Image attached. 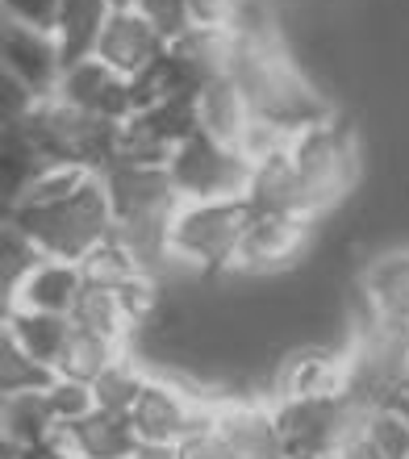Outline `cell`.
I'll use <instances>...</instances> for the list:
<instances>
[{
  "label": "cell",
  "mask_w": 409,
  "mask_h": 459,
  "mask_svg": "<svg viewBox=\"0 0 409 459\" xmlns=\"http://www.w3.org/2000/svg\"><path fill=\"white\" fill-rule=\"evenodd\" d=\"M9 221L34 242L42 259H63V264H80L88 251L113 238V213L100 171L72 163L42 171Z\"/></svg>",
  "instance_id": "cell-1"
},
{
  "label": "cell",
  "mask_w": 409,
  "mask_h": 459,
  "mask_svg": "<svg viewBox=\"0 0 409 459\" xmlns=\"http://www.w3.org/2000/svg\"><path fill=\"white\" fill-rule=\"evenodd\" d=\"M292 176H297V209L305 221H322L351 201L363 180V143L343 113L301 130L289 143Z\"/></svg>",
  "instance_id": "cell-2"
},
{
  "label": "cell",
  "mask_w": 409,
  "mask_h": 459,
  "mask_svg": "<svg viewBox=\"0 0 409 459\" xmlns=\"http://www.w3.org/2000/svg\"><path fill=\"white\" fill-rule=\"evenodd\" d=\"M251 218L247 196L226 201H180L168 226V259L196 276H230L242 226Z\"/></svg>",
  "instance_id": "cell-3"
},
{
  "label": "cell",
  "mask_w": 409,
  "mask_h": 459,
  "mask_svg": "<svg viewBox=\"0 0 409 459\" xmlns=\"http://www.w3.org/2000/svg\"><path fill=\"white\" fill-rule=\"evenodd\" d=\"M272 422H276L280 447L289 459H313L343 451L355 426L368 410H360L347 393H326V397H297V401H267Z\"/></svg>",
  "instance_id": "cell-4"
},
{
  "label": "cell",
  "mask_w": 409,
  "mask_h": 459,
  "mask_svg": "<svg viewBox=\"0 0 409 459\" xmlns=\"http://www.w3.org/2000/svg\"><path fill=\"white\" fill-rule=\"evenodd\" d=\"M163 168H168V180L180 201H226V196L247 193L251 159L234 146H222L209 134L193 130L168 155Z\"/></svg>",
  "instance_id": "cell-5"
},
{
  "label": "cell",
  "mask_w": 409,
  "mask_h": 459,
  "mask_svg": "<svg viewBox=\"0 0 409 459\" xmlns=\"http://www.w3.org/2000/svg\"><path fill=\"white\" fill-rule=\"evenodd\" d=\"M217 410V397H204L193 385H184L176 376L151 372L143 393L130 410V426L138 443H159V447H176L184 435H193L201 422H209Z\"/></svg>",
  "instance_id": "cell-6"
},
{
  "label": "cell",
  "mask_w": 409,
  "mask_h": 459,
  "mask_svg": "<svg viewBox=\"0 0 409 459\" xmlns=\"http://www.w3.org/2000/svg\"><path fill=\"white\" fill-rule=\"evenodd\" d=\"M318 221H305L297 213H259L251 209V218L242 226L239 251L230 264V276H284L292 267H301V259L309 255Z\"/></svg>",
  "instance_id": "cell-7"
},
{
  "label": "cell",
  "mask_w": 409,
  "mask_h": 459,
  "mask_svg": "<svg viewBox=\"0 0 409 459\" xmlns=\"http://www.w3.org/2000/svg\"><path fill=\"white\" fill-rule=\"evenodd\" d=\"M355 301H360L355 330H380L388 339L409 342V247L380 251L363 264Z\"/></svg>",
  "instance_id": "cell-8"
},
{
  "label": "cell",
  "mask_w": 409,
  "mask_h": 459,
  "mask_svg": "<svg viewBox=\"0 0 409 459\" xmlns=\"http://www.w3.org/2000/svg\"><path fill=\"white\" fill-rule=\"evenodd\" d=\"M196 130V100L184 97H159L146 100L130 117L121 121V159H138V163H168V155Z\"/></svg>",
  "instance_id": "cell-9"
},
{
  "label": "cell",
  "mask_w": 409,
  "mask_h": 459,
  "mask_svg": "<svg viewBox=\"0 0 409 459\" xmlns=\"http://www.w3.org/2000/svg\"><path fill=\"white\" fill-rule=\"evenodd\" d=\"M50 100L67 105V109L80 113V117L121 126V121L134 113V84L92 55V59H80V63H72V67H63Z\"/></svg>",
  "instance_id": "cell-10"
},
{
  "label": "cell",
  "mask_w": 409,
  "mask_h": 459,
  "mask_svg": "<svg viewBox=\"0 0 409 459\" xmlns=\"http://www.w3.org/2000/svg\"><path fill=\"white\" fill-rule=\"evenodd\" d=\"M343 385H347V351L326 342H297L267 372L264 401L326 397V393H343Z\"/></svg>",
  "instance_id": "cell-11"
},
{
  "label": "cell",
  "mask_w": 409,
  "mask_h": 459,
  "mask_svg": "<svg viewBox=\"0 0 409 459\" xmlns=\"http://www.w3.org/2000/svg\"><path fill=\"white\" fill-rule=\"evenodd\" d=\"M0 67L17 75L38 100L55 97V84L63 75L55 38L47 30H30V25L9 22V17H0Z\"/></svg>",
  "instance_id": "cell-12"
},
{
  "label": "cell",
  "mask_w": 409,
  "mask_h": 459,
  "mask_svg": "<svg viewBox=\"0 0 409 459\" xmlns=\"http://www.w3.org/2000/svg\"><path fill=\"white\" fill-rule=\"evenodd\" d=\"M163 50H168V42H163V34H159L146 17H138L134 9H113L92 55H97L105 67H113L117 75H126L130 84H138L159 63Z\"/></svg>",
  "instance_id": "cell-13"
},
{
  "label": "cell",
  "mask_w": 409,
  "mask_h": 459,
  "mask_svg": "<svg viewBox=\"0 0 409 459\" xmlns=\"http://www.w3.org/2000/svg\"><path fill=\"white\" fill-rule=\"evenodd\" d=\"M59 438L75 459H130L138 451V435L130 426V413L92 410L80 422L59 426Z\"/></svg>",
  "instance_id": "cell-14"
},
{
  "label": "cell",
  "mask_w": 409,
  "mask_h": 459,
  "mask_svg": "<svg viewBox=\"0 0 409 459\" xmlns=\"http://www.w3.org/2000/svg\"><path fill=\"white\" fill-rule=\"evenodd\" d=\"M289 143H280V146H272V151L251 159V176H247V193L242 196H247L251 209H259V213H297V218H301Z\"/></svg>",
  "instance_id": "cell-15"
},
{
  "label": "cell",
  "mask_w": 409,
  "mask_h": 459,
  "mask_svg": "<svg viewBox=\"0 0 409 459\" xmlns=\"http://www.w3.org/2000/svg\"><path fill=\"white\" fill-rule=\"evenodd\" d=\"M84 292L80 264H63V259H38L30 276L17 284V309H38V314H72L75 297Z\"/></svg>",
  "instance_id": "cell-16"
},
{
  "label": "cell",
  "mask_w": 409,
  "mask_h": 459,
  "mask_svg": "<svg viewBox=\"0 0 409 459\" xmlns=\"http://www.w3.org/2000/svg\"><path fill=\"white\" fill-rule=\"evenodd\" d=\"M109 13H113L109 0H59L50 38H55V47H59L63 67H72V63H80V59H92Z\"/></svg>",
  "instance_id": "cell-17"
},
{
  "label": "cell",
  "mask_w": 409,
  "mask_h": 459,
  "mask_svg": "<svg viewBox=\"0 0 409 459\" xmlns=\"http://www.w3.org/2000/svg\"><path fill=\"white\" fill-rule=\"evenodd\" d=\"M50 163L38 155V146L30 143L25 126L17 130H0V218H13V209L25 201V193L34 188V180Z\"/></svg>",
  "instance_id": "cell-18"
},
{
  "label": "cell",
  "mask_w": 409,
  "mask_h": 459,
  "mask_svg": "<svg viewBox=\"0 0 409 459\" xmlns=\"http://www.w3.org/2000/svg\"><path fill=\"white\" fill-rule=\"evenodd\" d=\"M67 322H72V330H80V334L105 339V342H113V347H134V334H138L130 309L121 305L117 292L88 289V284H84V292L75 297Z\"/></svg>",
  "instance_id": "cell-19"
},
{
  "label": "cell",
  "mask_w": 409,
  "mask_h": 459,
  "mask_svg": "<svg viewBox=\"0 0 409 459\" xmlns=\"http://www.w3.org/2000/svg\"><path fill=\"white\" fill-rule=\"evenodd\" d=\"M59 435V422L47 405V388L42 393H17L4 397V413H0V438H9L13 447H38L47 438Z\"/></svg>",
  "instance_id": "cell-20"
},
{
  "label": "cell",
  "mask_w": 409,
  "mask_h": 459,
  "mask_svg": "<svg viewBox=\"0 0 409 459\" xmlns=\"http://www.w3.org/2000/svg\"><path fill=\"white\" fill-rule=\"evenodd\" d=\"M9 330H13V339L22 342L42 368H50V372H55L63 347H67V339H72V322H67V317L63 314H38V309H13Z\"/></svg>",
  "instance_id": "cell-21"
},
{
  "label": "cell",
  "mask_w": 409,
  "mask_h": 459,
  "mask_svg": "<svg viewBox=\"0 0 409 459\" xmlns=\"http://www.w3.org/2000/svg\"><path fill=\"white\" fill-rule=\"evenodd\" d=\"M146 376H151V368H146L143 359H134V351L117 355V359L92 380V401H97V410L130 413L138 393H143V385H146Z\"/></svg>",
  "instance_id": "cell-22"
},
{
  "label": "cell",
  "mask_w": 409,
  "mask_h": 459,
  "mask_svg": "<svg viewBox=\"0 0 409 459\" xmlns=\"http://www.w3.org/2000/svg\"><path fill=\"white\" fill-rule=\"evenodd\" d=\"M80 276H84L88 289L121 292V289H130L134 280L151 276V272H143V267H138V259H134V255L126 251L117 238H105L97 251H88L84 259H80Z\"/></svg>",
  "instance_id": "cell-23"
},
{
  "label": "cell",
  "mask_w": 409,
  "mask_h": 459,
  "mask_svg": "<svg viewBox=\"0 0 409 459\" xmlns=\"http://www.w3.org/2000/svg\"><path fill=\"white\" fill-rule=\"evenodd\" d=\"M55 380L50 368L30 355L22 342L13 339L9 322L0 326V397H17V393H42V388Z\"/></svg>",
  "instance_id": "cell-24"
},
{
  "label": "cell",
  "mask_w": 409,
  "mask_h": 459,
  "mask_svg": "<svg viewBox=\"0 0 409 459\" xmlns=\"http://www.w3.org/2000/svg\"><path fill=\"white\" fill-rule=\"evenodd\" d=\"M126 351H130V347H113V342H105V339H92V334L72 330V339H67L59 363H55V376H59V380H80V385H92V380L105 372L109 363L117 359V355H126Z\"/></svg>",
  "instance_id": "cell-25"
},
{
  "label": "cell",
  "mask_w": 409,
  "mask_h": 459,
  "mask_svg": "<svg viewBox=\"0 0 409 459\" xmlns=\"http://www.w3.org/2000/svg\"><path fill=\"white\" fill-rule=\"evenodd\" d=\"M47 405L55 413V422L59 426H72L80 422L84 413L97 410V401H92V385H80V380H50L47 385Z\"/></svg>",
  "instance_id": "cell-26"
},
{
  "label": "cell",
  "mask_w": 409,
  "mask_h": 459,
  "mask_svg": "<svg viewBox=\"0 0 409 459\" xmlns=\"http://www.w3.org/2000/svg\"><path fill=\"white\" fill-rule=\"evenodd\" d=\"M176 459H234V447H230L226 430L217 426V410L209 422H201L193 435H184L176 443Z\"/></svg>",
  "instance_id": "cell-27"
},
{
  "label": "cell",
  "mask_w": 409,
  "mask_h": 459,
  "mask_svg": "<svg viewBox=\"0 0 409 459\" xmlns=\"http://www.w3.org/2000/svg\"><path fill=\"white\" fill-rule=\"evenodd\" d=\"M38 105H42V100H38L22 80L0 67V130H17V126H25Z\"/></svg>",
  "instance_id": "cell-28"
},
{
  "label": "cell",
  "mask_w": 409,
  "mask_h": 459,
  "mask_svg": "<svg viewBox=\"0 0 409 459\" xmlns=\"http://www.w3.org/2000/svg\"><path fill=\"white\" fill-rule=\"evenodd\" d=\"M130 9L155 25L163 42H176L184 30H193L188 25V0H134Z\"/></svg>",
  "instance_id": "cell-29"
},
{
  "label": "cell",
  "mask_w": 409,
  "mask_h": 459,
  "mask_svg": "<svg viewBox=\"0 0 409 459\" xmlns=\"http://www.w3.org/2000/svg\"><path fill=\"white\" fill-rule=\"evenodd\" d=\"M251 0H188V25L193 30H226L234 34V25L242 22Z\"/></svg>",
  "instance_id": "cell-30"
},
{
  "label": "cell",
  "mask_w": 409,
  "mask_h": 459,
  "mask_svg": "<svg viewBox=\"0 0 409 459\" xmlns=\"http://www.w3.org/2000/svg\"><path fill=\"white\" fill-rule=\"evenodd\" d=\"M55 9H59V0H0V17L30 25V30H47V34L55 25Z\"/></svg>",
  "instance_id": "cell-31"
},
{
  "label": "cell",
  "mask_w": 409,
  "mask_h": 459,
  "mask_svg": "<svg viewBox=\"0 0 409 459\" xmlns=\"http://www.w3.org/2000/svg\"><path fill=\"white\" fill-rule=\"evenodd\" d=\"M22 459H75V455L67 451V443L55 435V438H47V443H38V447H25Z\"/></svg>",
  "instance_id": "cell-32"
},
{
  "label": "cell",
  "mask_w": 409,
  "mask_h": 459,
  "mask_svg": "<svg viewBox=\"0 0 409 459\" xmlns=\"http://www.w3.org/2000/svg\"><path fill=\"white\" fill-rule=\"evenodd\" d=\"M130 459H176V447H159V443H138Z\"/></svg>",
  "instance_id": "cell-33"
},
{
  "label": "cell",
  "mask_w": 409,
  "mask_h": 459,
  "mask_svg": "<svg viewBox=\"0 0 409 459\" xmlns=\"http://www.w3.org/2000/svg\"><path fill=\"white\" fill-rule=\"evenodd\" d=\"M388 405H393V410H397L401 418H405V426H409V376H405V380H401V385H397V393L388 397Z\"/></svg>",
  "instance_id": "cell-34"
},
{
  "label": "cell",
  "mask_w": 409,
  "mask_h": 459,
  "mask_svg": "<svg viewBox=\"0 0 409 459\" xmlns=\"http://www.w3.org/2000/svg\"><path fill=\"white\" fill-rule=\"evenodd\" d=\"M13 309H17V297H13L9 284H0V326L13 317Z\"/></svg>",
  "instance_id": "cell-35"
},
{
  "label": "cell",
  "mask_w": 409,
  "mask_h": 459,
  "mask_svg": "<svg viewBox=\"0 0 409 459\" xmlns=\"http://www.w3.org/2000/svg\"><path fill=\"white\" fill-rule=\"evenodd\" d=\"M0 459H22V447H13L9 438H0Z\"/></svg>",
  "instance_id": "cell-36"
},
{
  "label": "cell",
  "mask_w": 409,
  "mask_h": 459,
  "mask_svg": "<svg viewBox=\"0 0 409 459\" xmlns=\"http://www.w3.org/2000/svg\"><path fill=\"white\" fill-rule=\"evenodd\" d=\"M134 0H109V9H130Z\"/></svg>",
  "instance_id": "cell-37"
},
{
  "label": "cell",
  "mask_w": 409,
  "mask_h": 459,
  "mask_svg": "<svg viewBox=\"0 0 409 459\" xmlns=\"http://www.w3.org/2000/svg\"><path fill=\"white\" fill-rule=\"evenodd\" d=\"M0 413H4V397H0Z\"/></svg>",
  "instance_id": "cell-38"
}]
</instances>
